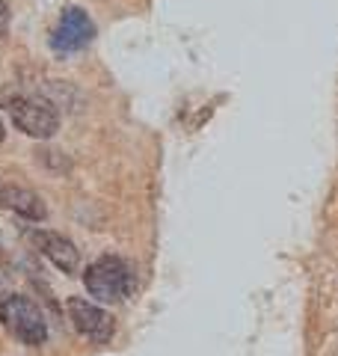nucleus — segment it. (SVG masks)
<instances>
[{
    "label": "nucleus",
    "mask_w": 338,
    "mask_h": 356,
    "mask_svg": "<svg viewBox=\"0 0 338 356\" xmlns=\"http://www.w3.org/2000/svg\"><path fill=\"white\" fill-rule=\"evenodd\" d=\"M83 285L98 303H125L134 294V270L119 255H101L83 270Z\"/></svg>",
    "instance_id": "1"
},
{
    "label": "nucleus",
    "mask_w": 338,
    "mask_h": 356,
    "mask_svg": "<svg viewBox=\"0 0 338 356\" xmlns=\"http://www.w3.org/2000/svg\"><path fill=\"white\" fill-rule=\"evenodd\" d=\"M0 324L27 348L48 341V321L27 294H0Z\"/></svg>",
    "instance_id": "2"
},
{
    "label": "nucleus",
    "mask_w": 338,
    "mask_h": 356,
    "mask_svg": "<svg viewBox=\"0 0 338 356\" xmlns=\"http://www.w3.org/2000/svg\"><path fill=\"white\" fill-rule=\"evenodd\" d=\"M6 113L13 125L33 140H51L60 131V110L42 95H13L6 98Z\"/></svg>",
    "instance_id": "3"
},
{
    "label": "nucleus",
    "mask_w": 338,
    "mask_h": 356,
    "mask_svg": "<svg viewBox=\"0 0 338 356\" xmlns=\"http://www.w3.org/2000/svg\"><path fill=\"white\" fill-rule=\"evenodd\" d=\"M65 309H69L72 327L92 344H110L113 336H116V318L107 309L89 303L86 297H69Z\"/></svg>",
    "instance_id": "4"
},
{
    "label": "nucleus",
    "mask_w": 338,
    "mask_h": 356,
    "mask_svg": "<svg viewBox=\"0 0 338 356\" xmlns=\"http://www.w3.org/2000/svg\"><path fill=\"white\" fill-rule=\"evenodd\" d=\"M92 39H95V21L89 18L86 9L65 6L51 33V48L56 54H74V51H83Z\"/></svg>",
    "instance_id": "5"
},
{
    "label": "nucleus",
    "mask_w": 338,
    "mask_h": 356,
    "mask_svg": "<svg viewBox=\"0 0 338 356\" xmlns=\"http://www.w3.org/2000/svg\"><path fill=\"white\" fill-rule=\"evenodd\" d=\"M30 241H33V247H36L45 259L56 267V270H63L65 276L81 273V250H77L65 235L51 232V229H33Z\"/></svg>",
    "instance_id": "6"
},
{
    "label": "nucleus",
    "mask_w": 338,
    "mask_h": 356,
    "mask_svg": "<svg viewBox=\"0 0 338 356\" xmlns=\"http://www.w3.org/2000/svg\"><path fill=\"white\" fill-rule=\"evenodd\" d=\"M0 208L13 211V214L24 217L30 222L48 220V205L42 202V196L33 193L30 187H21L15 181H6V178H0Z\"/></svg>",
    "instance_id": "7"
},
{
    "label": "nucleus",
    "mask_w": 338,
    "mask_h": 356,
    "mask_svg": "<svg viewBox=\"0 0 338 356\" xmlns=\"http://www.w3.org/2000/svg\"><path fill=\"white\" fill-rule=\"evenodd\" d=\"M39 161L48 166V170H54V172H69L72 170V163L63 158V152H51V149H42L39 152Z\"/></svg>",
    "instance_id": "8"
},
{
    "label": "nucleus",
    "mask_w": 338,
    "mask_h": 356,
    "mask_svg": "<svg viewBox=\"0 0 338 356\" xmlns=\"http://www.w3.org/2000/svg\"><path fill=\"white\" fill-rule=\"evenodd\" d=\"M9 27V6H6V0H0V33H6Z\"/></svg>",
    "instance_id": "9"
},
{
    "label": "nucleus",
    "mask_w": 338,
    "mask_h": 356,
    "mask_svg": "<svg viewBox=\"0 0 338 356\" xmlns=\"http://www.w3.org/2000/svg\"><path fill=\"white\" fill-rule=\"evenodd\" d=\"M9 261H6V255H3V247H0V282H6L9 280Z\"/></svg>",
    "instance_id": "10"
},
{
    "label": "nucleus",
    "mask_w": 338,
    "mask_h": 356,
    "mask_svg": "<svg viewBox=\"0 0 338 356\" xmlns=\"http://www.w3.org/2000/svg\"><path fill=\"white\" fill-rule=\"evenodd\" d=\"M3 140H6V128H3V122H0V146H3Z\"/></svg>",
    "instance_id": "11"
}]
</instances>
